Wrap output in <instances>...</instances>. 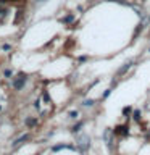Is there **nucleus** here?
<instances>
[{"label": "nucleus", "instance_id": "0eeeda50", "mask_svg": "<svg viewBox=\"0 0 150 155\" xmlns=\"http://www.w3.org/2000/svg\"><path fill=\"white\" fill-rule=\"evenodd\" d=\"M81 126H82V123H78V125H76V126H74V128H73V133H76V131L79 129Z\"/></svg>", "mask_w": 150, "mask_h": 155}, {"label": "nucleus", "instance_id": "7ed1b4c3", "mask_svg": "<svg viewBox=\"0 0 150 155\" xmlns=\"http://www.w3.org/2000/svg\"><path fill=\"white\" fill-rule=\"evenodd\" d=\"M73 20H74V16H73V15H68V16H65V18L61 20V23H71Z\"/></svg>", "mask_w": 150, "mask_h": 155}, {"label": "nucleus", "instance_id": "423d86ee", "mask_svg": "<svg viewBox=\"0 0 150 155\" xmlns=\"http://www.w3.org/2000/svg\"><path fill=\"white\" fill-rule=\"evenodd\" d=\"M20 20H21V11H18V13H16V18H15V23H18Z\"/></svg>", "mask_w": 150, "mask_h": 155}, {"label": "nucleus", "instance_id": "39448f33", "mask_svg": "<svg viewBox=\"0 0 150 155\" xmlns=\"http://www.w3.org/2000/svg\"><path fill=\"white\" fill-rule=\"evenodd\" d=\"M26 139H28V134H24V136H23V137H21V139H18V140H16V142H15V145L21 144V142H23V140H26Z\"/></svg>", "mask_w": 150, "mask_h": 155}, {"label": "nucleus", "instance_id": "f257e3e1", "mask_svg": "<svg viewBox=\"0 0 150 155\" xmlns=\"http://www.w3.org/2000/svg\"><path fill=\"white\" fill-rule=\"evenodd\" d=\"M24 79H26L24 75L21 73V75H20V79H18V81L15 82V87H16V89H21V87H23V82H24Z\"/></svg>", "mask_w": 150, "mask_h": 155}, {"label": "nucleus", "instance_id": "9b49d317", "mask_svg": "<svg viewBox=\"0 0 150 155\" xmlns=\"http://www.w3.org/2000/svg\"><path fill=\"white\" fill-rule=\"evenodd\" d=\"M92 104H94V102H92V100H87V102H86L84 105H87V107H90V105H92Z\"/></svg>", "mask_w": 150, "mask_h": 155}, {"label": "nucleus", "instance_id": "f03ea898", "mask_svg": "<svg viewBox=\"0 0 150 155\" xmlns=\"http://www.w3.org/2000/svg\"><path fill=\"white\" fill-rule=\"evenodd\" d=\"M116 133H118V134L126 136L128 134V126H118V128H116Z\"/></svg>", "mask_w": 150, "mask_h": 155}, {"label": "nucleus", "instance_id": "20e7f679", "mask_svg": "<svg viewBox=\"0 0 150 155\" xmlns=\"http://www.w3.org/2000/svg\"><path fill=\"white\" fill-rule=\"evenodd\" d=\"M36 123H37V121H36L34 118H28V120H26V125L28 126H34Z\"/></svg>", "mask_w": 150, "mask_h": 155}, {"label": "nucleus", "instance_id": "1a4fd4ad", "mask_svg": "<svg viewBox=\"0 0 150 155\" xmlns=\"http://www.w3.org/2000/svg\"><path fill=\"white\" fill-rule=\"evenodd\" d=\"M139 115H140L139 111H134V120L136 121H139Z\"/></svg>", "mask_w": 150, "mask_h": 155}, {"label": "nucleus", "instance_id": "6e6552de", "mask_svg": "<svg viewBox=\"0 0 150 155\" xmlns=\"http://www.w3.org/2000/svg\"><path fill=\"white\" fill-rule=\"evenodd\" d=\"M70 116H71V118H76V116H78V111H76V110H73V111L70 113Z\"/></svg>", "mask_w": 150, "mask_h": 155}, {"label": "nucleus", "instance_id": "f8f14e48", "mask_svg": "<svg viewBox=\"0 0 150 155\" xmlns=\"http://www.w3.org/2000/svg\"><path fill=\"white\" fill-rule=\"evenodd\" d=\"M2 11H3V5H2V3H0V13H2Z\"/></svg>", "mask_w": 150, "mask_h": 155}, {"label": "nucleus", "instance_id": "9d476101", "mask_svg": "<svg viewBox=\"0 0 150 155\" xmlns=\"http://www.w3.org/2000/svg\"><path fill=\"white\" fill-rule=\"evenodd\" d=\"M44 99H45V100H47V102H49V100H50V97H49V94H47V92H45V90H44Z\"/></svg>", "mask_w": 150, "mask_h": 155}, {"label": "nucleus", "instance_id": "ddd939ff", "mask_svg": "<svg viewBox=\"0 0 150 155\" xmlns=\"http://www.w3.org/2000/svg\"><path fill=\"white\" fill-rule=\"evenodd\" d=\"M37 2H44V0H37Z\"/></svg>", "mask_w": 150, "mask_h": 155}]
</instances>
